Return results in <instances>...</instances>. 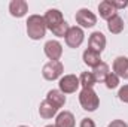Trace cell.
<instances>
[{"label":"cell","mask_w":128,"mask_h":127,"mask_svg":"<svg viewBox=\"0 0 128 127\" xmlns=\"http://www.w3.org/2000/svg\"><path fill=\"white\" fill-rule=\"evenodd\" d=\"M27 34L33 40H40L42 37H45L46 33V24L43 17L40 15H30L27 20Z\"/></svg>","instance_id":"1"},{"label":"cell","mask_w":128,"mask_h":127,"mask_svg":"<svg viewBox=\"0 0 128 127\" xmlns=\"http://www.w3.org/2000/svg\"><path fill=\"white\" fill-rule=\"evenodd\" d=\"M79 103L85 111L94 112L100 106V99L92 88H82V91L79 93Z\"/></svg>","instance_id":"2"},{"label":"cell","mask_w":128,"mask_h":127,"mask_svg":"<svg viewBox=\"0 0 128 127\" xmlns=\"http://www.w3.org/2000/svg\"><path fill=\"white\" fill-rule=\"evenodd\" d=\"M64 72V66L63 63L58 60V61H48V63L43 66L42 69V75L46 81H55L58 79Z\"/></svg>","instance_id":"3"},{"label":"cell","mask_w":128,"mask_h":127,"mask_svg":"<svg viewBox=\"0 0 128 127\" xmlns=\"http://www.w3.org/2000/svg\"><path fill=\"white\" fill-rule=\"evenodd\" d=\"M74 18H76V23L80 26V29H82V27H84V29H90V27H94V26L97 24L96 14L91 12V11L86 9V8L79 9V11L76 12Z\"/></svg>","instance_id":"4"},{"label":"cell","mask_w":128,"mask_h":127,"mask_svg":"<svg viewBox=\"0 0 128 127\" xmlns=\"http://www.w3.org/2000/svg\"><path fill=\"white\" fill-rule=\"evenodd\" d=\"M84 39H85V33H84V30H82L79 26L70 27L68 32H67V34H66V43H67V46H70V48H78V46H80L82 42H84Z\"/></svg>","instance_id":"5"},{"label":"cell","mask_w":128,"mask_h":127,"mask_svg":"<svg viewBox=\"0 0 128 127\" xmlns=\"http://www.w3.org/2000/svg\"><path fill=\"white\" fill-rule=\"evenodd\" d=\"M79 78L76 75H64L63 78L60 79L58 82V87H60V91L64 94H72V93H76V90L79 88Z\"/></svg>","instance_id":"6"},{"label":"cell","mask_w":128,"mask_h":127,"mask_svg":"<svg viewBox=\"0 0 128 127\" xmlns=\"http://www.w3.org/2000/svg\"><path fill=\"white\" fill-rule=\"evenodd\" d=\"M43 51L51 61H58L63 55V45L58 40H48L43 46Z\"/></svg>","instance_id":"7"},{"label":"cell","mask_w":128,"mask_h":127,"mask_svg":"<svg viewBox=\"0 0 128 127\" xmlns=\"http://www.w3.org/2000/svg\"><path fill=\"white\" fill-rule=\"evenodd\" d=\"M88 46H90V49L101 54L106 48V36L101 32H94L88 39Z\"/></svg>","instance_id":"8"},{"label":"cell","mask_w":128,"mask_h":127,"mask_svg":"<svg viewBox=\"0 0 128 127\" xmlns=\"http://www.w3.org/2000/svg\"><path fill=\"white\" fill-rule=\"evenodd\" d=\"M43 20H45L46 29H49V30H52L54 27H57L58 24H61L64 21L63 14L58 9H49V11H46V14L43 15Z\"/></svg>","instance_id":"9"},{"label":"cell","mask_w":128,"mask_h":127,"mask_svg":"<svg viewBox=\"0 0 128 127\" xmlns=\"http://www.w3.org/2000/svg\"><path fill=\"white\" fill-rule=\"evenodd\" d=\"M113 73L119 78L128 79V57H116L113 61Z\"/></svg>","instance_id":"10"},{"label":"cell","mask_w":128,"mask_h":127,"mask_svg":"<svg viewBox=\"0 0 128 127\" xmlns=\"http://www.w3.org/2000/svg\"><path fill=\"white\" fill-rule=\"evenodd\" d=\"M28 11V5L24 0H12L9 3V12L15 18H22Z\"/></svg>","instance_id":"11"},{"label":"cell","mask_w":128,"mask_h":127,"mask_svg":"<svg viewBox=\"0 0 128 127\" xmlns=\"http://www.w3.org/2000/svg\"><path fill=\"white\" fill-rule=\"evenodd\" d=\"M55 127H74L76 121H74V115L68 111H63L57 115L55 118Z\"/></svg>","instance_id":"12"},{"label":"cell","mask_w":128,"mask_h":127,"mask_svg":"<svg viewBox=\"0 0 128 127\" xmlns=\"http://www.w3.org/2000/svg\"><path fill=\"white\" fill-rule=\"evenodd\" d=\"M98 12H100V17H101L103 20H107V21H109L112 17L118 15V11L113 8V5H112L110 0L101 2V3L98 5Z\"/></svg>","instance_id":"13"},{"label":"cell","mask_w":128,"mask_h":127,"mask_svg":"<svg viewBox=\"0 0 128 127\" xmlns=\"http://www.w3.org/2000/svg\"><path fill=\"white\" fill-rule=\"evenodd\" d=\"M46 100L52 106H55L57 109H60V108H63L64 103H66V96L60 90H49L48 94H46Z\"/></svg>","instance_id":"14"},{"label":"cell","mask_w":128,"mask_h":127,"mask_svg":"<svg viewBox=\"0 0 128 127\" xmlns=\"http://www.w3.org/2000/svg\"><path fill=\"white\" fill-rule=\"evenodd\" d=\"M82 58H84V63L86 64V66H90V67H97L98 64L101 63V57H100V54L96 52V51H92V49H85L84 51V54H82Z\"/></svg>","instance_id":"15"},{"label":"cell","mask_w":128,"mask_h":127,"mask_svg":"<svg viewBox=\"0 0 128 127\" xmlns=\"http://www.w3.org/2000/svg\"><path fill=\"white\" fill-rule=\"evenodd\" d=\"M124 27H125V23H124V20H122L119 15H115V17H112V18L107 21V29H109V32L113 33V34L122 33Z\"/></svg>","instance_id":"16"},{"label":"cell","mask_w":128,"mask_h":127,"mask_svg":"<svg viewBox=\"0 0 128 127\" xmlns=\"http://www.w3.org/2000/svg\"><path fill=\"white\" fill-rule=\"evenodd\" d=\"M57 112H58V109H57L55 106H52L46 99H45V100L40 103V106H39V114H40V117H42V118H45V120L52 118Z\"/></svg>","instance_id":"17"},{"label":"cell","mask_w":128,"mask_h":127,"mask_svg":"<svg viewBox=\"0 0 128 127\" xmlns=\"http://www.w3.org/2000/svg\"><path fill=\"white\" fill-rule=\"evenodd\" d=\"M109 73H110L109 64L104 63V61H101V63L98 64L97 67H94V70H92V75H94V78H96L97 82H104L106 78L109 76Z\"/></svg>","instance_id":"18"},{"label":"cell","mask_w":128,"mask_h":127,"mask_svg":"<svg viewBox=\"0 0 128 127\" xmlns=\"http://www.w3.org/2000/svg\"><path fill=\"white\" fill-rule=\"evenodd\" d=\"M96 78L92 75V72H82L79 76V84L82 85V88H92L96 85Z\"/></svg>","instance_id":"19"},{"label":"cell","mask_w":128,"mask_h":127,"mask_svg":"<svg viewBox=\"0 0 128 127\" xmlns=\"http://www.w3.org/2000/svg\"><path fill=\"white\" fill-rule=\"evenodd\" d=\"M68 29H70V26H68L66 21H63L61 24H58L57 27H54L51 32L54 33L55 36H58V37H66V34H67V32H68Z\"/></svg>","instance_id":"20"},{"label":"cell","mask_w":128,"mask_h":127,"mask_svg":"<svg viewBox=\"0 0 128 127\" xmlns=\"http://www.w3.org/2000/svg\"><path fill=\"white\" fill-rule=\"evenodd\" d=\"M104 84H106V87H107L109 90H113V88H116V87L119 85V76H116L113 72H110L109 76L106 78Z\"/></svg>","instance_id":"21"},{"label":"cell","mask_w":128,"mask_h":127,"mask_svg":"<svg viewBox=\"0 0 128 127\" xmlns=\"http://www.w3.org/2000/svg\"><path fill=\"white\" fill-rule=\"evenodd\" d=\"M118 97H119V100H121V102L128 103V84L119 88V91H118Z\"/></svg>","instance_id":"22"},{"label":"cell","mask_w":128,"mask_h":127,"mask_svg":"<svg viewBox=\"0 0 128 127\" xmlns=\"http://www.w3.org/2000/svg\"><path fill=\"white\" fill-rule=\"evenodd\" d=\"M79 127H96V123H94V120H91V118H82Z\"/></svg>","instance_id":"23"},{"label":"cell","mask_w":128,"mask_h":127,"mask_svg":"<svg viewBox=\"0 0 128 127\" xmlns=\"http://www.w3.org/2000/svg\"><path fill=\"white\" fill-rule=\"evenodd\" d=\"M109 127H128V124L125 121H122V120H113L109 124Z\"/></svg>","instance_id":"24"},{"label":"cell","mask_w":128,"mask_h":127,"mask_svg":"<svg viewBox=\"0 0 128 127\" xmlns=\"http://www.w3.org/2000/svg\"><path fill=\"white\" fill-rule=\"evenodd\" d=\"M113 8L118 11V9H124L125 6H128V0H124V2H112Z\"/></svg>","instance_id":"25"},{"label":"cell","mask_w":128,"mask_h":127,"mask_svg":"<svg viewBox=\"0 0 128 127\" xmlns=\"http://www.w3.org/2000/svg\"><path fill=\"white\" fill-rule=\"evenodd\" d=\"M45 127H55V126H52V124H49V126H45Z\"/></svg>","instance_id":"26"},{"label":"cell","mask_w":128,"mask_h":127,"mask_svg":"<svg viewBox=\"0 0 128 127\" xmlns=\"http://www.w3.org/2000/svg\"><path fill=\"white\" fill-rule=\"evenodd\" d=\"M18 127H27V126H18Z\"/></svg>","instance_id":"27"}]
</instances>
